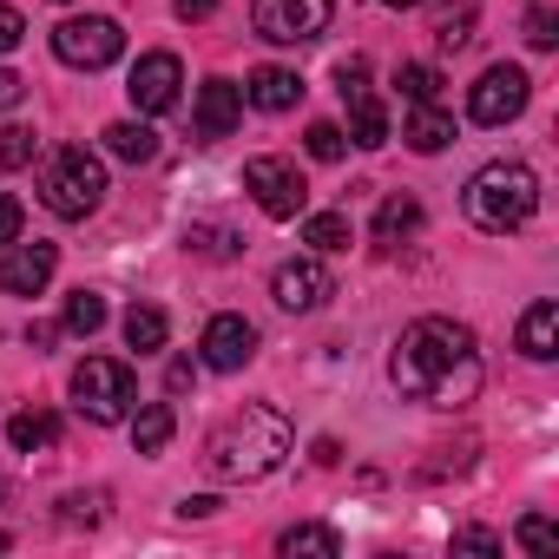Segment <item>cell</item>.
Returning <instances> with one entry per match:
<instances>
[{"instance_id":"cell-1","label":"cell","mask_w":559,"mask_h":559,"mask_svg":"<svg viewBox=\"0 0 559 559\" xmlns=\"http://www.w3.org/2000/svg\"><path fill=\"white\" fill-rule=\"evenodd\" d=\"M395 389L428 402V408H467L480 389V356H474V330L454 317H421L402 330L395 362H389Z\"/></svg>"},{"instance_id":"cell-2","label":"cell","mask_w":559,"mask_h":559,"mask_svg":"<svg viewBox=\"0 0 559 559\" xmlns=\"http://www.w3.org/2000/svg\"><path fill=\"white\" fill-rule=\"evenodd\" d=\"M290 454V421L276 415L270 402H243L211 441H204V467L217 480H263L276 474V461Z\"/></svg>"},{"instance_id":"cell-3","label":"cell","mask_w":559,"mask_h":559,"mask_svg":"<svg viewBox=\"0 0 559 559\" xmlns=\"http://www.w3.org/2000/svg\"><path fill=\"white\" fill-rule=\"evenodd\" d=\"M461 211H467L474 230L507 237V230H520V224L539 211V178H533L526 165H513V158H493V165H480V171L467 178Z\"/></svg>"},{"instance_id":"cell-4","label":"cell","mask_w":559,"mask_h":559,"mask_svg":"<svg viewBox=\"0 0 559 559\" xmlns=\"http://www.w3.org/2000/svg\"><path fill=\"white\" fill-rule=\"evenodd\" d=\"M99 198H106V165L86 145H60L47 158V171H40V204L73 224V217H93Z\"/></svg>"},{"instance_id":"cell-5","label":"cell","mask_w":559,"mask_h":559,"mask_svg":"<svg viewBox=\"0 0 559 559\" xmlns=\"http://www.w3.org/2000/svg\"><path fill=\"white\" fill-rule=\"evenodd\" d=\"M132 402H139V382H132V369H126V362H112V356H86V362L73 369V408H80L93 428L126 421V415H132Z\"/></svg>"},{"instance_id":"cell-6","label":"cell","mask_w":559,"mask_h":559,"mask_svg":"<svg viewBox=\"0 0 559 559\" xmlns=\"http://www.w3.org/2000/svg\"><path fill=\"white\" fill-rule=\"evenodd\" d=\"M336 21V0H250V27L276 47H310Z\"/></svg>"},{"instance_id":"cell-7","label":"cell","mask_w":559,"mask_h":559,"mask_svg":"<svg viewBox=\"0 0 559 559\" xmlns=\"http://www.w3.org/2000/svg\"><path fill=\"white\" fill-rule=\"evenodd\" d=\"M53 53L67 67H80V73H99V67H112L126 53V27L106 21V14H73V21L53 27Z\"/></svg>"},{"instance_id":"cell-8","label":"cell","mask_w":559,"mask_h":559,"mask_svg":"<svg viewBox=\"0 0 559 559\" xmlns=\"http://www.w3.org/2000/svg\"><path fill=\"white\" fill-rule=\"evenodd\" d=\"M243 191L263 204V217H304V204H310V185H304V171L290 158H250Z\"/></svg>"},{"instance_id":"cell-9","label":"cell","mask_w":559,"mask_h":559,"mask_svg":"<svg viewBox=\"0 0 559 559\" xmlns=\"http://www.w3.org/2000/svg\"><path fill=\"white\" fill-rule=\"evenodd\" d=\"M526 99H533V80H526L520 67H487V73L467 86V119H474V126H507V119L526 112Z\"/></svg>"},{"instance_id":"cell-10","label":"cell","mask_w":559,"mask_h":559,"mask_svg":"<svg viewBox=\"0 0 559 559\" xmlns=\"http://www.w3.org/2000/svg\"><path fill=\"white\" fill-rule=\"evenodd\" d=\"M336 93H343V106H349V119H356V145H362V152L389 145V112H382V99L369 93V60H343V67H336Z\"/></svg>"},{"instance_id":"cell-11","label":"cell","mask_w":559,"mask_h":559,"mask_svg":"<svg viewBox=\"0 0 559 559\" xmlns=\"http://www.w3.org/2000/svg\"><path fill=\"white\" fill-rule=\"evenodd\" d=\"M270 297H276V310L310 317V310H323V297H330V270H323L317 257H290V263H276Z\"/></svg>"},{"instance_id":"cell-12","label":"cell","mask_w":559,"mask_h":559,"mask_svg":"<svg viewBox=\"0 0 559 559\" xmlns=\"http://www.w3.org/2000/svg\"><path fill=\"white\" fill-rule=\"evenodd\" d=\"M53 270H60V250L53 243H8L0 250V290L8 297H40L47 284H53Z\"/></svg>"},{"instance_id":"cell-13","label":"cell","mask_w":559,"mask_h":559,"mask_svg":"<svg viewBox=\"0 0 559 559\" xmlns=\"http://www.w3.org/2000/svg\"><path fill=\"white\" fill-rule=\"evenodd\" d=\"M178 86H185V67H178V53H145L139 67H132V80H126V93H132V106L152 119V112H171L178 106Z\"/></svg>"},{"instance_id":"cell-14","label":"cell","mask_w":559,"mask_h":559,"mask_svg":"<svg viewBox=\"0 0 559 559\" xmlns=\"http://www.w3.org/2000/svg\"><path fill=\"white\" fill-rule=\"evenodd\" d=\"M198 356H204V369H217V376H237V369L257 356V330H250L243 317H211V323H204V343H198Z\"/></svg>"},{"instance_id":"cell-15","label":"cell","mask_w":559,"mask_h":559,"mask_svg":"<svg viewBox=\"0 0 559 559\" xmlns=\"http://www.w3.org/2000/svg\"><path fill=\"white\" fill-rule=\"evenodd\" d=\"M237 119H243V93H237L230 80H204V86H198L191 132H198L204 145H217V139H230V132H237Z\"/></svg>"},{"instance_id":"cell-16","label":"cell","mask_w":559,"mask_h":559,"mask_svg":"<svg viewBox=\"0 0 559 559\" xmlns=\"http://www.w3.org/2000/svg\"><path fill=\"white\" fill-rule=\"evenodd\" d=\"M243 99H250L257 112H290V106L304 99V80H297L290 67H257L250 86H243Z\"/></svg>"},{"instance_id":"cell-17","label":"cell","mask_w":559,"mask_h":559,"mask_svg":"<svg viewBox=\"0 0 559 559\" xmlns=\"http://www.w3.org/2000/svg\"><path fill=\"white\" fill-rule=\"evenodd\" d=\"M520 356H533V362H552L559 356V304L552 297H539L520 317Z\"/></svg>"},{"instance_id":"cell-18","label":"cell","mask_w":559,"mask_h":559,"mask_svg":"<svg viewBox=\"0 0 559 559\" xmlns=\"http://www.w3.org/2000/svg\"><path fill=\"white\" fill-rule=\"evenodd\" d=\"M402 139H408L415 152H441V145L454 139V119H448V112H441V106L428 99V106H415V112L402 119Z\"/></svg>"},{"instance_id":"cell-19","label":"cell","mask_w":559,"mask_h":559,"mask_svg":"<svg viewBox=\"0 0 559 559\" xmlns=\"http://www.w3.org/2000/svg\"><path fill=\"white\" fill-rule=\"evenodd\" d=\"M106 152L126 158V165H152L158 158V132L139 126V119H119V126H106Z\"/></svg>"},{"instance_id":"cell-20","label":"cell","mask_w":559,"mask_h":559,"mask_svg":"<svg viewBox=\"0 0 559 559\" xmlns=\"http://www.w3.org/2000/svg\"><path fill=\"white\" fill-rule=\"evenodd\" d=\"M415 230H421V204H415L408 191L382 198V211H376V243H402V237H415Z\"/></svg>"},{"instance_id":"cell-21","label":"cell","mask_w":559,"mask_h":559,"mask_svg":"<svg viewBox=\"0 0 559 559\" xmlns=\"http://www.w3.org/2000/svg\"><path fill=\"white\" fill-rule=\"evenodd\" d=\"M165 336H171V323H165L158 304H132V310H126V343H132L139 356H158Z\"/></svg>"},{"instance_id":"cell-22","label":"cell","mask_w":559,"mask_h":559,"mask_svg":"<svg viewBox=\"0 0 559 559\" xmlns=\"http://www.w3.org/2000/svg\"><path fill=\"white\" fill-rule=\"evenodd\" d=\"M8 441H14L21 454H47V448L60 441V421H53L47 408H27V415H14V421H8Z\"/></svg>"},{"instance_id":"cell-23","label":"cell","mask_w":559,"mask_h":559,"mask_svg":"<svg viewBox=\"0 0 559 559\" xmlns=\"http://www.w3.org/2000/svg\"><path fill=\"white\" fill-rule=\"evenodd\" d=\"M304 243L310 250H349L356 243V230H349V211H317V217H304Z\"/></svg>"},{"instance_id":"cell-24","label":"cell","mask_w":559,"mask_h":559,"mask_svg":"<svg viewBox=\"0 0 559 559\" xmlns=\"http://www.w3.org/2000/svg\"><path fill=\"white\" fill-rule=\"evenodd\" d=\"M467 40H474V0H454V8L435 14V47L441 53H461Z\"/></svg>"},{"instance_id":"cell-25","label":"cell","mask_w":559,"mask_h":559,"mask_svg":"<svg viewBox=\"0 0 559 559\" xmlns=\"http://www.w3.org/2000/svg\"><path fill=\"white\" fill-rule=\"evenodd\" d=\"M171 428H178V421H171V408H165V402H152V408H139V415H132V448H139V454H158V448L171 441Z\"/></svg>"},{"instance_id":"cell-26","label":"cell","mask_w":559,"mask_h":559,"mask_svg":"<svg viewBox=\"0 0 559 559\" xmlns=\"http://www.w3.org/2000/svg\"><path fill=\"white\" fill-rule=\"evenodd\" d=\"M67 330H73V336H99V330H106V297L73 290V297H67Z\"/></svg>"},{"instance_id":"cell-27","label":"cell","mask_w":559,"mask_h":559,"mask_svg":"<svg viewBox=\"0 0 559 559\" xmlns=\"http://www.w3.org/2000/svg\"><path fill=\"white\" fill-rule=\"evenodd\" d=\"M276 546H284V552H317V559H336V552H343V539H336L330 526H290Z\"/></svg>"},{"instance_id":"cell-28","label":"cell","mask_w":559,"mask_h":559,"mask_svg":"<svg viewBox=\"0 0 559 559\" xmlns=\"http://www.w3.org/2000/svg\"><path fill=\"white\" fill-rule=\"evenodd\" d=\"M395 86H402V99H408V106L441 99V73H435V67H402V73H395Z\"/></svg>"},{"instance_id":"cell-29","label":"cell","mask_w":559,"mask_h":559,"mask_svg":"<svg viewBox=\"0 0 559 559\" xmlns=\"http://www.w3.org/2000/svg\"><path fill=\"white\" fill-rule=\"evenodd\" d=\"M0 165H8V171H27V165H34V132H27V126H8V132H0Z\"/></svg>"},{"instance_id":"cell-30","label":"cell","mask_w":559,"mask_h":559,"mask_svg":"<svg viewBox=\"0 0 559 559\" xmlns=\"http://www.w3.org/2000/svg\"><path fill=\"white\" fill-rule=\"evenodd\" d=\"M526 47H539V53L559 47V14H552V8H533V14H526Z\"/></svg>"},{"instance_id":"cell-31","label":"cell","mask_w":559,"mask_h":559,"mask_svg":"<svg viewBox=\"0 0 559 559\" xmlns=\"http://www.w3.org/2000/svg\"><path fill=\"white\" fill-rule=\"evenodd\" d=\"M304 145H310V158H317V165H336V158H343V132H336L330 119H317Z\"/></svg>"},{"instance_id":"cell-32","label":"cell","mask_w":559,"mask_h":559,"mask_svg":"<svg viewBox=\"0 0 559 559\" xmlns=\"http://www.w3.org/2000/svg\"><path fill=\"white\" fill-rule=\"evenodd\" d=\"M185 243H191V250H204V257H237V237H230V230H204V224H191V230H185Z\"/></svg>"},{"instance_id":"cell-33","label":"cell","mask_w":559,"mask_h":559,"mask_svg":"<svg viewBox=\"0 0 559 559\" xmlns=\"http://www.w3.org/2000/svg\"><path fill=\"white\" fill-rule=\"evenodd\" d=\"M513 539H520V546H526V552H552V520H539V513H526V520H520V533H513Z\"/></svg>"},{"instance_id":"cell-34","label":"cell","mask_w":559,"mask_h":559,"mask_svg":"<svg viewBox=\"0 0 559 559\" xmlns=\"http://www.w3.org/2000/svg\"><path fill=\"white\" fill-rule=\"evenodd\" d=\"M21 40H27V21H21V14L8 8V0H0V53H14Z\"/></svg>"},{"instance_id":"cell-35","label":"cell","mask_w":559,"mask_h":559,"mask_svg":"<svg viewBox=\"0 0 559 559\" xmlns=\"http://www.w3.org/2000/svg\"><path fill=\"white\" fill-rule=\"evenodd\" d=\"M21 224H27V204H21V198H0V243H14Z\"/></svg>"},{"instance_id":"cell-36","label":"cell","mask_w":559,"mask_h":559,"mask_svg":"<svg viewBox=\"0 0 559 559\" xmlns=\"http://www.w3.org/2000/svg\"><path fill=\"white\" fill-rule=\"evenodd\" d=\"M21 93H27V80L0 67V112H8V106H21Z\"/></svg>"},{"instance_id":"cell-37","label":"cell","mask_w":559,"mask_h":559,"mask_svg":"<svg viewBox=\"0 0 559 559\" xmlns=\"http://www.w3.org/2000/svg\"><path fill=\"white\" fill-rule=\"evenodd\" d=\"M171 8H178V21H211L217 0H171Z\"/></svg>"},{"instance_id":"cell-38","label":"cell","mask_w":559,"mask_h":559,"mask_svg":"<svg viewBox=\"0 0 559 559\" xmlns=\"http://www.w3.org/2000/svg\"><path fill=\"white\" fill-rule=\"evenodd\" d=\"M454 546H474V552H500V539H493V533H480V526H467V533H454Z\"/></svg>"},{"instance_id":"cell-39","label":"cell","mask_w":559,"mask_h":559,"mask_svg":"<svg viewBox=\"0 0 559 559\" xmlns=\"http://www.w3.org/2000/svg\"><path fill=\"white\" fill-rule=\"evenodd\" d=\"M178 513H185V520H204V513H217V500H211V493H191Z\"/></svg>"},{"instance_id":"cell-40","label":"cell","mask_w":559,"mask_h":559,"mask_svg":"<svg viewBox=\"0 0 559 559\" xmlns=\"http://www.w3.org/2000/svg\"><path fill=\"white\" fill-rule=\"evenodd\" d=\"M191 376H198V369H191V362H171V376H165V389H171V395H178V389H191Z\"/></svg>"},{"instance_id":"cell-41","label":"cell","mask_w":559,"mask_h":559,"mask_svg":"<svg viewBox=\"0 0 559 559\" xmlns=\"http://www.w3.org/2000/svg\"><path fill=\"white\" fill-rule=\"evenodd\" d=\"M382 8H421V0H382Z\"/></svg>"},{"instance_id":"cell-42","label":"cell","mask_w":559,"mask_h":559,"mask_svg":"<svg viewBox=\"0 0 559 559\" xmlns=\"http://www.w3.org/2000/svg\"><path fill=\"white\" fill-rule=\"evenodd\" d=\"M0 500H8V480H0Z\"/></svg>"}]
</instances>
